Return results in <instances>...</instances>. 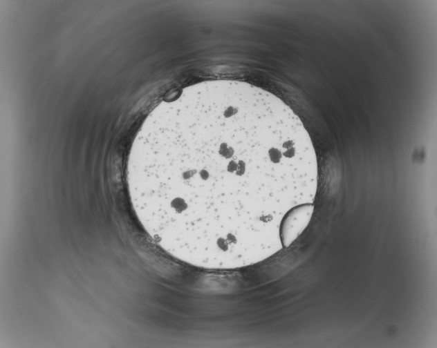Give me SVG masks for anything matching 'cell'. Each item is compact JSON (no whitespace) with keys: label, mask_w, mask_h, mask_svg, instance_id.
Returning a JSON list of instances; mask_svg holds the SVG:
<instances>
[{"label":"cell","mask_w":437,"mask_h":348,"mask_svg":"<svg viewBox=\"0 0 437 348\" xmlns=\"http://www.w3.org/2000/svg\"><path fill=\"white\" fill-rule=\"evenodd\" d=\"M317 180L300 118L274 94L235 80L199 82L160 102L127 166L147 234L172 258L207 269L250 266L290 246Z\"/></svg>","instance_id":"obj_1"}]
</instances>
